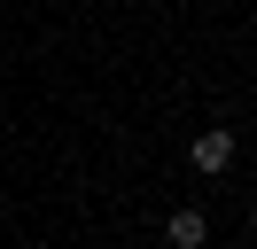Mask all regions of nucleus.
<instances>
[{"instance_id": "nucleus-1", "label": "nucleus", "mask_w": 257, "mask_h": 249, "mask_svg": "<svg viewBox=\"0 0 257 249\" xmlns=\"http://www.w3.org/2000/svg\"><path fill=\"white\" fill-rule=\"evenodd\" d=\"M187 164H195V171H226V164H234V133H226V125L195 133V140H187Z\"/></svg>"}, {"instance_id": "nucleus-2", "label": "nucleus", "mask_w": 257, "mask_h": 249, "mask_svg": "<svg viewBox=\"0 0 257 249\" xmlns=\"http://www.w3.org/2000/svg\"><path fill=\"white\" fill-rule=\"evenodd\" d=\"M164 233H172V249H203V241H210V218L195 210V202H179V210H172V226H164Z\"/></svg>"}, {"instance_id": "nucleus-3", "label": "nucleus", "mask_w": 257, "mask_h": 249, "mask_svg": "<svg viewBox=\"0 0 257 249\" xmlns=\"http://www.w3.org/2000/svg\"><path fill=\"white\" fill-rule=\"evenodd\" d=\"M249 226H257V202H249Z\"/></svg>"}]
</instances>
